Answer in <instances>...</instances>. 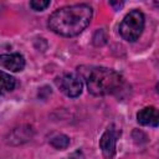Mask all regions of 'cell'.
<instances>
[{
    "instance_id": "6da1fadb",
    "label": "cell",
    "mask_w": 159,
    "mask_h": 159,
    "mask_svg": "<svg viewBox=\"0 0 159 159\" xmlns=\"http://www.w3.org/2000/svg\"><path fill=\"white\" fill-rule=\"evenodd\" d=\"M93 10L88 4L67 5L55 10L47 21L48 29L65 37L80 35L91 22Z\"/></svg>"
},
{
    "instance_id": "7a4b0ae2",
    "label": "cell",
    "mask_w": 159,
    "mask_h": 159,
    "mask_svg": "<svg viewBox=\"0 0 159 159\" xmlns=\"http://www.w3.org/2000/svg\"><path fill=\"white\" fill-rule=\"evenodd\" d=\"M83 67L78 68L82 77L86 81L87 89L93 96H107L113 94L122 89L124 84L123 76L107 67Z\"/></svg>"
},
{
    "instance_id": "3957f363",
    "label": "cell",
    "mask_w": 159,
    "mask_h": 159,
    "mask_svg": "<svg viewBox=\"0 0 159 159\" xmlns=\"http://www.w3.org/2000/svg\"><path fill=\"white\" fill-rule=\"evenodd\" d=\"M144 25L145 19L143 12L138 9H134L123 17L122 22L119 24V34L123 40L128 42H135L140 37L144 30Z\"/></svg>"
},
{
    "instance_id": "277c9868",
    "label": "cell",
    "mask_w": 159,
    "mask_h": 159,
    "mask_svg": "<svg viewBox=\"0 0 159 159\" xmlns=\"http://www.w3.org/2000/svg\"><path fill=\"white\" fill-rule=\"evenodd\" d=\"M56 84L60 91L70 98H76L82 93V77L75 73H65L56 78Z\"/></svg>"
},
{
    "instance_id": "5b68a950",
    "label": "cell",
    "mask_w": 159,
    "mask_h": 159,
    "mask_svg": "<svg viewBox=\"0 0 159 159\" xmlns=\"http://www.w3.org/2000/svg\"><path fill=\"white\" fill-rule=\"evenodd\" d=\"M120 135V130L114 125L111 124L107 127V129L103 132L101 139H99V149L102 150V154L106 159H113L116 155V145L117 140Z\"/></svg>"
},
{
    "instance_id": "8992f818",
    "label": "cell",
    "mask_w": 159,
    "mask_h": 159,
    "mask_svg": "<svg viewBox=\"0 0 159 159\" xmlns=\"http://www.w3.org/2000/svg\"><path fill=\"white\" fill-rule=\"evenodd\" d=\"M137 122L145 127H158L159 125V109L149 106L142 108L137 113Z\"/></svg>"
},
{
    "instance_id": "52a82bcc",
    "label": "cell",
    "mask_w": 159,
    "mask_h": 159,
    "mask_svg": "<svg viewBox=\"0 0 159 159\" xmlns=\"http://www.w3.org/2000/svg\"><path fill=\"white\" fill-rule=\"evenodd\" d=\"M0 63L4 68L11 71V72H20L25 68V58L20 53H6L1 55Z\"/></svg>"
},
{
    "instance_id": "ba28073f",
    "label": "cell",
    "mask_w": 159,
    "mask_h": 159,
    "mask_svg": "<svg viewBox=\"0 0 159 159\" xmlns=\"http://www.w3.org/2000/svg\"><path fill=\"white\" fill-rule=\"evenodd\" d=\"M32 134H34L32 127H30V125H21V127H17V128L12 129L9 133L6 142L9 144H12V145H19V144H22V143L30 140Z\"/></svg>"
},
{
    "instance_id": "9c48e42d",
    "label": "cell",
    "mask_w": 159,
    "mask_h": 159,
    "mask_svg": "<svg viewBox=\"0 0 159 159\" xmlns=\"http://www.w3.org/2000/svg\"><path fill=\"white\" fill-rule=\"evenodd\" d=\"M50 144L55 149H66L70 145V138L65 134H57L50 139Z\"/></svg>"
},
{
    "instance_id": "30bf717a",
    "label": "cell",
    "mask_w": 159,
    "mask_h": 159,
    "mask_svg": "<svg viewBox=\"0 0 159 159\" xmlns=\"http://www.w3.org/2000/svg\"><path fill=\"white\" fill-rule=\"evenodd\" d=\"M15 78L12 76H10L6 72H1V88H2V93L6 92H11L15 88Z\"/></svg>"
},
{
    "instance_id": "8fae6325",
    "label": "cell",
    "mask_w": 159,
    "mask_h": 159,
    "mask_svg": "<svg viewBox=\"0 0 159 159\" xmlns=\"http://www.w3.org/2000/svg\"><path fill=\"white\" fill-rule=\"evenodd\" d=\"M48 6H50L48 0H32V1H30V7L35 11H43Z\"/></svg>"
},
{
    "instance_id": "7c38bea8",
    "label": "cell",
    "mask_w": 159,
    "mask_h": 159,
    "mask_svg": "<svg viewBox=\"0 0 159 159\" xmlns=\"http://www.w3.org/2000/svg\"><path fill=\"white\" fill-rule=\"evenodd\" d=\"M109 5H111V6H113V7H114V10H119V9L124 5V2H122V1H120V2H119V1H111V2H109Z\"/></svg>"
},
{
    "instance_id": "4fadbf2b",
    "label": "cell",
    "mask_w": 159,
    "mask_h": 159,
    "mask_svg": "<svg viewBox=\"0 0 159 159\" xmlns=\"http://www.w3.org/2000/svg\"><path fill=\"white\" fill-rule=\"evenodd\" d=\"M154 5H155L157 7H159V1H154Z\"/></svg>"
},
{
    "instance_id": "5bb4252c",
    "label": "cell",
    "mask_w": 159,
    "mask_h": 159,
    "mask_svg": "<svg viewBox=\"0 0 159 159\" xmlns=\"http://www.w3.org/2000/svg\"><path fill=\"white\" fill-rule=\"evenodd\" d=\"M155 89H157V92H158V93H159V83H158V84H157V86H155Z\"/></svg>"
}]
</instances>
